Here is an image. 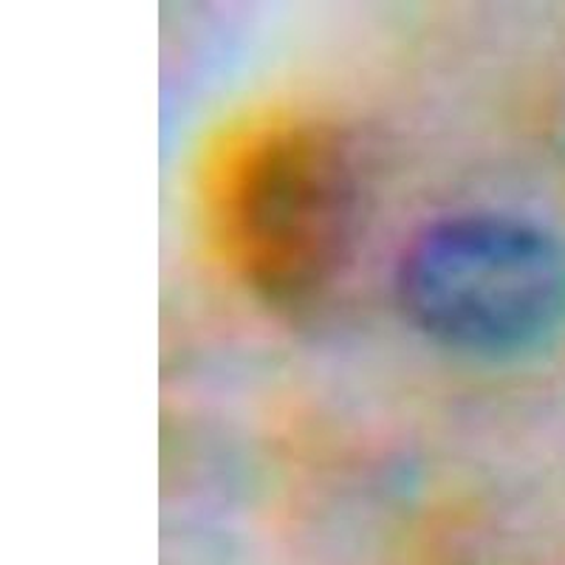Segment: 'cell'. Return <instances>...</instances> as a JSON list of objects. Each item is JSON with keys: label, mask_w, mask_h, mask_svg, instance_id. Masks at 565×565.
<instances>
[{"label": "cell", "mask_w": 565, "mask_h": 565, "mask_svg": "<svg viewBox=\"0 0 565 565\" xmlns=\"http://www.w3.org/2000/svg\"><path fill=\"white\" fill-rule=\"evenodd\" d=\"M393 300L427 345L458 360H529L565 334V244L518 212H450L402 246Z\"/></svg>", "instance_id": "obj_1"}, {"label": "cell", "mask_w": 565, "mask_h": 565, "mask_svg": "<svg viewBox=\"0 0 565 565\" xmlns=\"http://www.w3.org/2000/svg\"><path fill=\"white\" fill-rule=\"evenodd\" d=\"M215 238L257 300L295 309L326 295L360 238L362 181L351 141L317 119L257 130L215 190Z\"/></svg>", "instance_id": "obj_2"}]
</instances>
